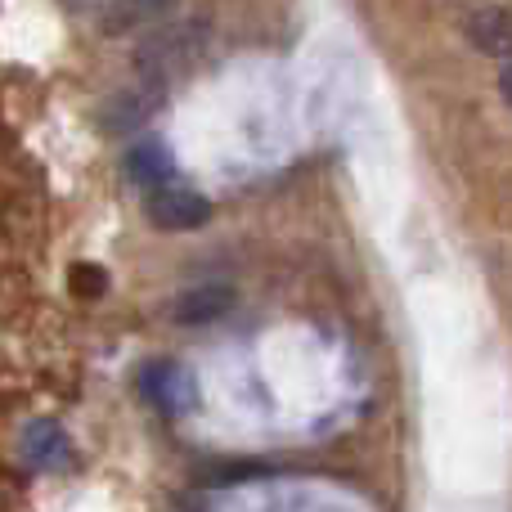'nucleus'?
I'll return each instance as SVG.
<instances>
[{"label": "nucleus", "instance_id": "obj_6", "mask_svg": "<svg viewBox=\"0 0 512 512\" xmlns=\"http://www.w3.org/2000/svg\"><path fill=\"white\" fill-rule=\"evenodd\" d=\"M126 176H131L144 194H153V189H162V185H176V180H171V153L162 149V140L140 135V140L131 144V153H126Z\"/></svg>", "mask_w": 512, "mask_h": 512}, {"label": "nucleus", "instance_id": "obj_1", "mask_svg": "<svg viewBox=\"0 0 512 512\" xmlns=\"http://www.w3.org/2000/svg\"><path fill=\"white\" fill-rule=\"evenodd\" d=\"M207 41H212V18L207 14H189L176 23H162L135 45V72L149 81L153 90L176 81L180 72H189L203 59Z\"/></svg>", "mask_w": 512, "mask_h": 512}, {"label": "nucleus", "instance_id": "obj_9", "mask_svg": "<svg viewBox=\"0 0 512 512\" xmlns=\"http://www.w3.org/2000/svg\"><path fill=\"white\" fill-rule=\"evenodd\" d=\"M499 95H504V104L512 108V59L499 68Z\"/></svg>", "mask_w": 512, "mask_h": 512}, {"label": "nucleus", "instance_id": "obj_7", "mask_svg": "<svg viewBox=\"0 0 512 512\" xmlns=\"http://www.w3.org/2000/svg\"><path fill=\"white\" fill-rule=\"evenodd\" d=\"M230 306H234V288H225V283H203V288L180 292V297L171 301V315H176V324H212V319L230 315Z\"/></svg>", "mask_w": 512, "mask_h": 512}, {"label": "nucleus", "instance_id": "obj_3", "mask_svg": "<svg viewBox=\"0 0 512 512\" xmlns=\"http://www.w3.org/2000/svg\"><path fill=\"white\" fill-rule=\"evenodd\" d=\"M463 36L477 54L495 63H508L512 59V9L508 5H481L463 18Z\"/></svg>", "mask_w": 512, "mask_h": 512}, {"label": "nucleus", "instance_id": "obj_4", "mask_svg": "<svg viewBox=\"0 0 512 512\" xmlns=\"http://www.w3.org/2000/svg\"><path fill=\"white\" fill-rule=\"evenodd\" d=\"M140 391L149 405L162 409V414H185V409L194 405V382H189V373L171 360L149 364V369L140 373Z\"/></svg>", "mask_w": 512, "mask_h": 512}, {"label": "nucleus", "instance_id": "obj_8", "mask_svg": "<svg viewBox=\"0 0 512 512\" xmlns=\"http://www.w3.org/2000/svg\"><path fill=\"white\" fill-rule=\"evenodd\" d=\"M23 454L32 463H59L63 454H68V441H63V432L54 423H36V427H27V436H23Z\"/></svg>", "mask_w": 512, "mask_h": 512}, {"label": "nucleus", "instance_id": "obj_2", "mask_svg": "<svg viewBox=\"0 0 512 512\" xmlns=\"http://www.w3.org/2000/svg\"><path fill=\"white\" fill-rule=\"evenodd\" d=\"M144 216H149L158 230L185 234V230L207 225L212 203H207L203 194H194V189H185V185H162V189H153V194H144Z\"/></svg>", "mask_w": 512, "mask_h": 512}, {"label": "nucleus", "instance_id": "obj_5", "mask_svg": "<svg viewBox=\"0 0 512 512\" xmlns=\"http://www.w3.org/2000/svg\"><path fill=\"white\" fill-rule=\"evenodd\" d=\"M171 9H176V0H108L99 9V32L122 36V32H140V27H162V18Z\"/></svg>", "mask_w": 512, "mask_h": 512}]
</instances>
